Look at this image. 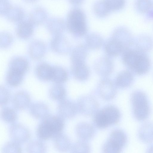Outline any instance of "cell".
<instances>
[{"instance_id": "6da1fadb", "label": "cell", "mask_w": 153, "mask_h": 153, "mask_svg": "<svg viewBox=\"0 0 153 153\" xmlns=\"http://www.w3.org/2000/svg\"><path fill=\"white\" fill-rule=\"evenodd\" d=\"M145 53L137 49H128L123 53V62L137 74H144L148 72L151 66L150 59Z\"/></svg>"}, {"instance_id": "7a4b0ae2", "label": "cell", "mask_w": 153, "mask_h": 153, "mask_svg": "<svg viewBox=\"0 0 153 153\" xmlns=\"http://www.w3.org/2000/svg\"><path fill=\"white\" fill-rule=\"evenodd\" d=\"M42 120L37 129V134L40 140L54 138L62 133L65 126L64 118L59 115L49 114Z\"/></svg>"}, {"instance_id": "3957f363", "label": "cell", "mask_w": 153, "mask_h": 153, "mask_svg": "<svg viewBox=\"0 0 153 153\" xmlns=\"http://www.w3.org/2000/svg\"><path fill=\"white\" fill-rule=\"evenodd\" d=\"M66 26L68 31L75 36L80 37L86 34L88 27L84 12L78 8L71 10L67 16Z\"/></svg>"}, {"instance_id": "277c9868", "label": "cell", "mask_w": 153, "mask_h": 153, "mask_svg": "<svg viewBox=\"0 0 153 153\" xmlns=\"http://www.w3.org/2000/svg\"><path fill=\"white\" fill-rule=\"evenodd\" d=\"M130 101L134 117L137 120L143 121L147 119L150 113V107L146 94L140 90H136L131 94Z\"/></svg>"}, {"instance_id": "5b68a950", "label": "cell", "mask_w": 153, "mask_h": 153, "mask_svg": "<svg viewBox=\"0 0 153 153\" xmlns=\"http://www.w3.org/2000/svg\"><path fill=\"white\" fill-rule=\"evenodd\" d=\"M120 117V112L118 108L114 106L110 105L97 111L95 114L94 123L98 128L103 129L117 124Z\"/></svg>"}, {"instance_id": "8992f818", "label": "cell", "mask_w": 153, "mask_h": 153, "mask_svg": "<svg viewBox=\"0 0 153 153\" xmlns=\"http://www.w3.org/2000/svg\"><path fill=\"white\" fill-rule=\"evenodd\" d=\"M127 141L126 133L122 130L117 129L110 134L109 138L102 147L104 153H120L126 146Z\"/></svg>"}, {"instance_id": "52a82bcc", "label": "cell", "mask_w": 153, "mask_h": 153, "mask_svg": "<svg viewBox=\"0 0 153 153\" xmlns=\"http://www.w3.org/2000/svg\"><path fill=\"white\" fill-rule=\"evenodd\" d=\"M77 109L82 114L91 116L98 111L99 104L97 100L91 96H85L80 97L77 101Z\"/></svg>"}, {"instance_id": "ba28073f", "label": "cell", "mask_w": 153, "mask_h": 153, "mask_svg": "<svg viewBox=\"0 0 153 153\" xmlns=\"http://www.w3.org/2000/svg\"><path fill=\"white\" fill-rule=\"evenodd\" d=\"M10 135L13 141L19 144L27 142L30 134L28 129L19 123H13L9 129Z\"/></svg>"}, {"instance_id": "9c48e42d", "label": "cell", "mask_w": 153, "mask_h": 153, "mask_svg": "<svg viewBox=\"0 0 153 153\" xmlns=\"http://www.w3.org/2000/svg\"><path fill=\"white\" fill-rule=\"evenodd\" d=\"M77 110V105L71 100L65 99L60 101L57 108L58 114L64 118L73 117Z\"/></svg>"}, {"instance_id": "30bf717a", "label": "cell", "mask_w": 153, "mask_h": 153, "mask_svg": "<svg viewBox=\"0 0 153 153\" xmlns=\"http://www.w3.org/2000/svg\"><path fill=\"white\" fill-rule=\"evenodd\" d=\"M116 85L112 81L104 79L100 82L98 90L99 94L102 98L106 100L113 99L117 93Z\"/></svg>"}, {"instance_id": "8fae6325", "label": "cell", "mask_w": 153, "mask_h": 153, "mask_svg": "<svg viewBox=\"0 0 153 153\" xmlns=\"http://www.w3.org/2000/svg\"><path fill=\"white\" fill-rule=\"evenodd\" d=\"M94 68L97 73L102 76H107L112 73L114 68L112 61L109 57L104 56L96 61Z\"/></svg>"}, {"instance_id": "7c38bea8", "label": "cell", "mask_w": 153, "mask_h": 153, "mask_svg": "<svg viewBox=\"0 0 153 153\" xmlns=\"http://www.w3.org/2000/svg\"><path fill=\"white\" fill-rule=\"evenodd\" d=\"M112 37L123 46L125 51L128 49L133 42L131 33L127 28L123 27H119L116 29Z\"/></svg>"}, {"instance_id": "4fadbf2b", "label": "cell", "mask_w": 153, "mask_h": 153, "mask_svg": "<svg viewBox=\"0 0 153 153\" xmlns=\"http://www.w3.org/2000/svg\"><path fill=\"white\" fill-rule=\"evenodd\" d=\"M76 134L81 140L87 141L92 139L95 134V130L91 124L86 122L79 123L76 128Z\"/></svg>"}, {"instance_id": "5bb4252c", "label": "cell", "mask_w": 153, "mask_h": 153, "mask_svg": "<svg viewBox=\"0 0 153 153\" xmlns=\"http://www.w3.org/2000/svg\"><path fill=\"white\" fill-rule=\"evenodd\" d=\"M13 102L15 109L20 110H25L30 105V97L26 92L19 91L14 95Z\"/></svg>"}, {"instance_id": "9a60e30c", "label": "cell", "mask_w": 153, "mask_h": 153, "mask_svg": "<svg viewBox=\"0 0 153 153\" xmlns=\"http://www.w3.org/2000/svg\"><path fill=\"white\" fill-rule=\"evenodd\" d=\"M140 140L144 143H151L153 141V122H146L140 127L138 133Z\"/></svg>"}, {"instance_id": "2e32d148", "label": "cell", "mask_w": 153, "mask_h": 153, "mask_svg": "<svg viewBox=\"0 0 153 153\" xmlns=\"http://www.w3.org/2000/svg\"><path fill=\"white\" fill-rule=\"evenodd\" d=\"M29 112L33 117L37 119H43L49 114L48 106L41 102H36L31 105Z\"/></svg>"}, {"instance_id": "e0dca14e", "label": "cell", "mask_w": 153, "mask_h": 153, "mask_svg": "<svg viewBox=\"0 0 153 153\" xmlns=\"http://www.w3.org/2000/svg\"><path fill=\"white\" fill-rule=\"evenodd\" d=\"M132 73L128 70L121 71L117 75L115 84L117 86L121 88H125L130 86L134 81Z\"/></svg>"}, {"instance_id": "ac0fdd59", "label": "cell", "mask_w": 153, "mask_h": 153, "mask_svg": "<svg viewBox=\"0 0 153 153\" xmlns=\"http://www.w3.org/2000/svg\"><path fill=\"white\" fill-rule=\"evenodd\" d=\"M87 48L86 45H79L74 49L71 57L72 64L84 63L87 56Z\"/></svg>"}, {"instance_id": "d6986e66", "label": "cell", "mask_w": 153, "mask_h": 153, "mask_svg": "<svg viewBox=\"0 0 153 153\" xmlns=\"http://www.w3.org/2000/svg\"><path fill=\"white\" fill-rule=\"evenodd\" d=\"M71 69L74 76L78 80H86L89 77V70L85 63L72 64Z\"/></svg>"}, {"instance_id": "ffe728a7", "label": "cell", "mask_w": 153, "mask_h": 153, "mask_svg": "<svg viewBox=\"0 0 153 153\" xmlns=\"http://www.w3.org/2000/svg\"><path fill=\"white\" fill-rule=\"evenodd\" d=\"M105 50L108 55L112 56H117L125 51L123 46L112 38L106 44Z\"/></svg>"}, {"instance_id": "44dd1931", "label": "cell", "mask_w": 153, "mask_h": 153, "mask_svg": "<svg viewBox=\"0 0 153 153\" xmlns=\"http://www.w3.org/2000/svg\"><path fill=\"white\" fill-rule=\"evenodd\" d=\"M33 24L29 20L21 21L16 30L17 34L20 38L26 39L30 37L33 32Z\"/></svg>"}, {"instance_id": "7402d4cb", "label": "cell", "mask_w": 153, "mask_h": 153, "mask_svg": "<svg viewBox=\"0 0 153 153\" xmlns=\"http://www.w3.org/2000/svg\"><path fill=\"white\" fill-rule=\"evenodd\" d=\"M53 72V67L49 65L42 63L36 67V73L39 78L44 81L51 80Z\"/></svg>"}, {"instance_id": "603a6c76", "label": "cell", "mask_w": 153, "mask_h": 153, "mask_svg": "<svg viewBox=\"0 0 153 153\" xmlns=\"http://www.w3.org/2000/svg\"><path fill=\"white\" fill-rule=\"evenodd\" d=\"M54 139V146L59 151L65 152L70 149L71 146V141L65 135L61 133Z\"/></svg>"}, {"instance_id": "cb8c5ba5", "label": "cell", "mask_w": 153, "mask_h": 153, "mask_svg": "<svg viewBox=\"0 0 153 153\" xmlns=\"http://www.w3.org/2000/svg\"><path fill=\"white\" fill-rule=\"evenodd\" d=\"M24 73L14 69L10 68L6 77L7 84L12 87H16L22 83Z\"/></svg>"}, {"instance_id": "d4e9b609", "label": "cell", "mask_w": 153, "mask_h": 153, "mask_svg": "<svg viewBox=\"0 0 153 153\" xmlns=\"http://www.w3.org/2000/svg\"><path fill=\"white\" fill-rule=\"evenodd\" d=\"M49 94L50 97L53 100L60 101L65 99L66 92L62 85L60 84H56L50 89Z\"/></svg>"}, {"instance_id": "484cf974", "label": "cell", "mask_w": 153, "mask_h": 153, "mask_svg": "<svg viewBox=\"0 0 153 153\" xmlns=\"http://www.w3.org/2000/svg\"><path fill=\"white\" fill-rule=\"evenodd\" d=\"M86 46L89 49L96 50L100 48L102 45L103 39L99 34L92 33L88 34L86 39Z\"/></svg>"}, {"instance_id": "4316f807", "label": "cell", "mask_w": 153, "mask_h": 153, "mask_svg": "<svg viewBox=\"0 0 153 153\" xmlns=\"http://www.w3.org/2000/svg\"><path fill=\"white\" fill-rule=\"evenodd\" d=\"M68 78L66 71L59 66L53 67V75L51 80L56 84H61L65 82Z\"/></svg>"}, {"instance_id": "83f0119b", "label": "cell", "mask_w": 153, "mask_h": 153, "mask_svg": "<svg viewBox=\"0 0 153 153\" xmlns=\"http://www.w3.org/2000/svg\"><path fill=\"white\" fill-rule=\"evenodd\" d=\"M52 47L56 52L65 53L67 52L69 45L66 40L60 36L58 35L52 42Z\"/></svg>"}, {"instance_id": "f1b7e54d", "label": "cell", "mask_w": 153, "mask_h": 153, "mask_svg": "<svg viewBox=\"0 0 153 153\" xmlns=\"http://www.w3.org/2000/svg\"><path fill=\"white\" fill-rule=\"evenodd\" d=\"M93 10L95 14L99 18L108 16L111 12L108 8L104 0H98L94 3Z\"/></svg>"}, {"instance_id": "f546056e", "label": "cell", "mask_w": 153, "mask_h": 153, "mask_svg": "<svg viewBox=\"0 0 153 153\" xmlns=\"http://www.w3.org/2000/svg\"><path fill=\"white\" fill-rule=\"evenodd\" d=\"M136 42L137 49L144 52L151 50L153 46L152 39L148 36H140Z\"/></svg>"}, {"instance_id": "4dcf8cb0", "label": "cell", "mask_w": 153, "mask_h": 153, "mask_svg": "<svg viewBox=\"0 0 153 153\" xmlns=\"http://www.w3.org/2000/svg\"><path fill=\"white\" fill-rule=\"evenodd\" d=\"M1 117L5 122L12 123L16 120L17 115L14 109L7 107L4 108L1 110Z\"/></svg>"}, {"instance_id": "1f68e13d", "label": "cell", "mask_w": 153, "mask_h": 153, "mask_svg": "<svg viewBox=\"0 0 153 153\" xmlns=\"http://www.w3.org/2000/svg\"><path fill=\"white\" fill-rule=\"evenodd\" d=\"M28 67V63L26 59L22 57H18L11 61L10 68L15 69L24 74L27 70Z\"/></svg>"}, {"instance_id": "d6a6232c", "label": "cell", "mask_w": 153, "mask_h": 153, "mask_svg": "<svg viewBox=\"0 0 153 153\" xmlns=\"http://www.w3.org/2000/svg\"><path fill=\"white\" fill-rule=\"evenodd\" d=\"M26 150L28 152H45L47 150L45 144L40 140H33L27 144Z\"/></svg>"}, {"instance_id": "836d02e7", "label": "cell", "mask_w": 153, "mask_h": 153, "mask_svg": "<svg viewBox=\"0 0 153 153\" xmlns=\"http://www.w3.org/2000/svg\"><path fill=\"white\" fill-rule=\"evenodd\" d=\"M86 141L81 140L76 142L71 145L70 152L72 153H89L90 147Z\"/></svg>"}, {"instance_id": "e575fe53", "label": "cell", "mask_w": 153, "mask_h": 153, "mask_svg": "<svg viewBox=\"0 0 153 153\" xmlns=\"http://www.w3.org/2000/svg\"><path fill=\"white\" fill-rule=\"evenodd\" d=\"M110 11H117L122 9L125 6V0H104Z\"/></svg>"}, {"instance_id": "d590c367", "label": "cell", "mask_w": 153, "mask_h": 153, "mask_svg": "<svg viewBox=\"0 0 153 153\" xmlns=\"http://www.w3.org/2000/svg\"><path fill=\"white\" fill-rule=\"evenodd\" d=\"M10 12V15L7 17V18L12 22H17L21 21L24 16V13L21 9L19 7H14L11 6L7 12Z\"/></svg>"}, {"instance_id": "8d00e7d4", "label": "cell", "mask_w": 153, "mask_h": 153, "mask_svg": "<svg viewBox=\"0 0 153 153\" xmlns=\"http://www.w3.org/2000/svg\"><path fill=\"white\" fill-rule=\"evenodd\" d=\"M31 54L32 56L35 58L41 57L45 50V47L43 44L40 42H36L31 46Z\"/></svg>"}, {"instance_id": "74e56055", "label": "cell", "mask_w": 153, "mask_h": 153, "mask_svg": "<svg viewBox=\"0 0 153 153\" xmlns=\"http://www.w3.org/2000/svg\"><path fill=\"white\" fill-rule=\"evenodd\" d=\"M22 152L20 144L13 141L7 142L2 148L3 153H20Z\"/></svg>"}, {"instance_id": "f35d334b", "label": "cell", "mask_w": 153, "mask_h": 153, "mask_svg": "<svg viewBox=\"0 0 153 153\" xmlns=\"http://www.w3.org/2000/svg\"><path fill=\"white\" fill-rule=\"evenodd\" d=\"M136 3L137 10L141 13L147 12L152 6L151 0H137Z\"/></svg>"}, {"instance_id": "ab89813d", "label": "cell", "mask_w": 153, "mask_h": 153, "mask_svg": "<svg viewBox=\"0 0 153 153\" xmlns=\"http://www.w3.org/2000/svg\"><path fill=\"white\" fill-rule=\"evenodd\" d=\"M10 94L8 89L3 86L1 87L0 105L4 106L9 102Z\"/></svg>"}, {"instance_id": "60d3db41", "label": "cell", "mask_w": 153, "mask_h": 153, "mask_svg": "<svg viewBox=\"0 0 153 153\" xmlns=\"http://www.w3.org/2000/svg\"><path fill=\"white\" fill-rule=\"evenodd\" d=\"M70 3L74 5H79L81 4L84 0H68Z\"/></svg>"}, {"instance_id": "b9f144b4", "label": "cell", "mask_w": 153, "mask_h": 153, "mask_svg": "<svg viewBox=\"0 0 153 153\" xmlns=\"http://www.w3.org/2000/svg\"><path fill=\"white\" fill-rule=\"evenodd\" d=\"M148 152H153V144L151 145L147 150Z\"/></svg>"}, {"instance_id": "7bdbcfd3", "label": "cell", "mask_w": 153, "mask_h": 153, "mask_svg": "<svg viewBox=\"0 0 153 153\" xmlns=\"http://www.w3.org/2000/svg\"><path fill=\"white\" fill-rule=\"evenodd\" d=\"M26 0V1H28V2H33L35 1H36V0Z\"/></svg>"}]
</instances>
